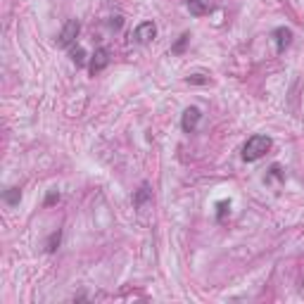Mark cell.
Listing matches in <instances>:
<instances>
[{"mask_svg":"<svg viewBox=\"0 0 304 304\" xmlns=\"http://www.w3.org/2000/svg\"><path fill=\"white\" fill-rule=\"evenodd\" d=\"M268 150H271V138L257 133V136L250 138V140L245 143V147H242V160L245 162H257V160H261Z\"/></svg>","mask_w":304,"mask_h":304,"instance_id":"1","label":"cell"},{"mask_svg":"<svg viewBox=\"0 0 304 304\" xmlns=\"http://www.w3.org/2000/svg\"><path fill=\"white\" fill-rule=\"evenodd\" d=\"M79 34H81V24L76 22V19H69V22L65 24L62 34H59L57 45H59V48H74V43H76Z\"/></svg>","mask_w":304,"mask_h":304,"instance_id":"2","label":"cell"},{"mask_svg":"<svg viewBox=\"0 0 304 304\" xmlns=\"http://www.w3.org/2000/svg\"><path fill=\"white\" fill-rule=\"evenodd\" d=\"M155 36H157V26H155V22H143V24H138L136 31H133V41H136L138 45H147Z\"/></svg>","mask_w":304,"mask_h":304,"instance_id":"3","label":"cell"},{"mask_svg":"<svg viewBox=\"0 0 304 304\" xmlns=\"http://www.w3.org/2000/svg\"><path fill=\"white\" fill-rule=\"evenodd\" d=\"M152 204V190L147 183H140V188L133 193V207H136L138 211H145L147 207Z\"/></svg>","mask_w":304,"mask_h":304,"instance_id":"4","label":"cell"},{"mask_svg":"<svg viewBox=\"0 0 304 304\" xmlns=\"http://www.w3.org/2000/svg\"><path fill=\"white\" fill-rule=\"evenodd\" d=\"M271 38H273V43H276V52H285L290 48V43H292V31L288 26H278L271 34Z\"/></svg>","mask_w":304,"mask_h":304,"instance_id":"5","label":"cell"},{"mask_svg":"<svg viewBox=\"0 0 304 304\" xmlns=\"http://www.w3.org/2000/svg\"><path fill=\"white\" fill-rule=\"evenodd\" d=\"M200 119H202V112H200V107H188L186 112H183V119H181L183 131H186V133H193V131L197 129Z\"/></svg>","mask_w":304,"mask_h":304,"instance_id":"6","label":"cell"},{"mask_svg":"<svg viewBox=\"0 0 304 304\" xmlns=\"http://www.w3.org/2000/svg\"><path fill=\"white\" fill-rule=\"evenodd\" d=\"M109 65V50L107 48H98L95 50V55H93V59H90V74H100L105 67Z\"/></svg>","mask_w":304,"mask_h":304,"instance_id":"7","label":"cell"},{"mask_svg":"<svg viewBox=\"0 0 304 304\" xmlns=\"http://www.w3.org/2000/svg\"><path fill=\"white\" fill-rule=\"evenodd\" d=\"M3 200H5L10 207H15V204H19V200H22V193H19V188H8L5 195H3Z\"/></svg>","mask_w":304,"mask_h":304,"instance_id":"8","label":"cell"},{"mask_svg":"<svg viewBox=\"0 0 304 304\" xmlns=\"http://www.w3.org/2000/svg\"><path fill=\"white\" fill-rule=\"evenodd\" d=\"M188 10H190V15H195V17H202L204 12H207V5H204L202 0H188Z\"/></svg>","mask_w":304,"mask_h":304,"instance_id":"9","label":"cell"},{"mask_svg":"<svg viewBox=\"0 0 304 304\" xmlns=\"http://www.w3.org/2000/svg\"><path fill=\"white\" fill-rule=\"evenodd\" d=\"M72 62L76 67H86V50L83 48H72Z\"/></svg>","mask_w":304,"mask_h":304,"instance_id":"10","label":"cell"},{"mask_svg":"<svg viewBox=\"0 0 304 304\" xmlns=\"http://www.w3.org/2000/svg\"><path fill=\"white\" fill-rule=\"evenodd\" d=\"M59 238H62V233H52L50 235V240H48V247H45V250H48V252H55V250H57V245H59Z\"/></svg>","mask_w":304,"mask_h":304,"instance_id":"11","label":"cell"},{"mask_svg":"<svg viewBox=\"0 0 304 304\" xmlns=\"http://www.w3.org/2000/svg\"><path fill=\"white\" fill-rule=\"evenodd\" d=\"M188 41H190V36H188V34H183V36L178 38V43H176L174 48H171V52H181V50H183V45L188 43Z\"/></svg>","mask_w":304,"mask_h":304,"instance_id":"12","label":"cell"},{"mask_svg":"<svg viewBox=\"0 0 304 304\" xmlns=\"http://www.w3.org/2000/svg\"><path fill=\"white\" fill-rule=\"evenodd\" d=\"M57 200H59V193H57V190H50L48 197H45V204H55Z\"/></svg>","mask_w":304,"mask_h":304,"instance_id":"13","label":"cell"},{"mask_svg":"<svg viewBox=\"0 0 304 304\" xmlns=\"http://www.w3.org/2000/svg\"><path fill=\"white\" fill-rule=\"evenodd\" d=\"M228 209H231V204H228V202H219V221L226 217V211H228Z\"/></svg>","mask_w":304,"mask_h":304,"instance_id":"14","label":"cell"},{"mask_svg":"<svg viewBox=\"0 0 304 304\" xmlns=\"http://www.w3.org/2000/svg\"><path fill=\"white\" fill-rule=\"evenodd\" d=\"M188 83H207L202 74H195V76H188Z\"/></svg>","mask_w":304,"mask_h":304,"instance_id":"15","label":"cell"},{"mask_svg":"<svg viewBox=\"0 0 304 304\" xmlns=\"http://www.w3.org/2000/svg\"><path fill=\"white\" fill-rule=\"evenodd\" d=\"M121 24H124V22H121V17H112V22H109V26H112V29L116 31V29H121Z\"/></svg>","mask_w":304,"mask_h":304,"instance_id":"16","label":"cell"}]
</instances>
